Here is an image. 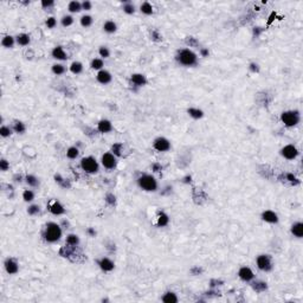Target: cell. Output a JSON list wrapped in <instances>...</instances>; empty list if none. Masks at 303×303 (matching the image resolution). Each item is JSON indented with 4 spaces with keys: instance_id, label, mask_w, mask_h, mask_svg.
I'll list each match as a JSON object with an SVG mask.
<instances>
[{
    "instance_id": "cell-1",
    "label": "cell",
    "mask_w": 303,
    "mask_h": 303,
    "mask_svg": "<svg viewBox=\"0 0 303 303\" xmlns=\"http://www.w3.org/2000/svg\"><path fill=\"white\" fill-rule=\"evenodd\" d=\"M61 236H62V230H61V227H59L57 224L49 223L48 226H46V230H45V235H44L45 239L48 240V241L53 243V241H57V240L59 239Z\"/></svg>"
},
{
    "instance_id": "cell-2",
    "label": "cell",
    "mask_w": 303,
    "mask_h": 303,
    "mask_svg": "<svg viewBox=\"0 0 303 303\" xmlns=\"http://www.w3.org/2000/svg\"><path fill=\"white\" fill-rule=\"evenodd\" d=\"M139 185L146 191H155L158 184L152 175H144L139 179Z\"/></svg>"
},
{
    "instance_id": "cell-3",
    "label": "cell",
    "mask_w": 303,
    "mask_h": 303,
    "mask_svg": "<svg viewBox=\"0 0 303 303\" xmlns=\"http://www.w3.org/2000/svg\"><path fill=\"white\" fill-rule=\"evenodd\" d=\"M179 61H180V63L184 64V65H188V66H191V65H194L195 62H197V56L190 51V50H182L181 52H180V55H179Z\"/></svg>"
},
{
    "instance_id": "cell-4",
    "label": "cell",
    "mask_w": 303,
    "mask_h": 303,
    "mask_svg": "<svg viewBox=\"0 0 303 303\" xmlns=\"http://www.w3.org/2000/svg\"><path fill=\"white\" fill-rule=\"evenodd\" d=\"M282 121L288 127L296 126L300 121V116L297 112H286L282 114Z\"/></svg>"
},
{
    "instance_id": "cell-5",
    "label": "cell",
    "mask_w": 303,
    "mask_h": 303,
    "mask_svg": "<svg viewBox=\"0 0 303 303\" xmlns=\"http://www.w3.org/2000/svg\"><path fill=\"white\" fill-rule=\"evenodd\" d=\"M80 166L88 173H95V172H97V169H98V165H97L96 160L94 158H91V156L83 158L82 161H80Z\"/></svg>"
},
{
    "instance_id": "cell-6",
    "label": "cell",
    "mask_w": 303,
    "mask_h": 303,
    "mask_svg": "<svg viewBox=\"0 0 303 303\" xmlns=\"http://www.w3.org/2000/svg\"><path fill=\"white\" fill-rule=\"evenodd\" d=\"M257 265L260 270H264V271H269L271 269V260H270V257L267 255H262L259 256L257 258Z\"/></svg>"
},
{
    "instance_id": "cell-7",
    "label": "cell",
    "mask_w": 303,
    "mask_h": 303,
    "mask_svg": "<svg viewBox=\"0 0 303 303\" xmlns=\"http://www.w3.org/2000/svg\"><path fill=\"white\" fill-rule=\"evenodd\" d=\"M297 154H298V152H297V149L294 147V146H291V144H289V146H286L283 149H282V155L288 160H292L295 159L296 156H297Z\"/></svg>"
},
{
    "instance_id": "cell-8",
    "label": "cell",
    "mask_w": 303,
    "mask_h": 303,
    "mask_svg": "<svg viewBox=\"0 0 303 303\" xmlns=\"http://www.w3.org/2000/svg\"><path fill=\"white\" fill-rule=\"evenodd\" d=\"M102 163L106 168L108 169H112L115 166H116V159L115 156L110 154V153H106L103 156H102Z\"/></svg>"
},
{
    "instance_id": "cell-9",
    "label": "cell",
    "mask_w": 303,
    "mask_h": 303,
    "mask_svg": "<svg viewBox=\"0 0 303 303\" xmlns=\"http://www.w3.org/2000/svg\"><path fill=\"white\" fill-rule=\"evenodd\" d=\"M169 147H171V144L168 142V140H166L163 137L156 139L155 142H154V148L156 150H159V152H166V150L169 149Z\"/></svg>"
},
{
    "instance_id": "cell-10",
    "label": "cell",
    "mask_w": 303,
    "mask_h": 303,
    "mask_svg": "<svg viewBox=\"0 0 303 303\" xmlns=\"http://www.w3.org/2000/svg\"><path fill=\"white\" fill-rule=\"evenodd\" d=\"M239 277L243 281H251L254 278V272L251 271V269L249 268H241L238 272Z\"/></svg>"
},
{
    "instance_id": "cell-11",
    "label": "cell",
    "mask_w": 303,
    "mask_h": 303,
    "mask_svg": "<svg viewBox=\"0 0 303 303\" xmlns=\"http://www.w3.org/2000/svg\"><path fill=\"white\" fill-rule=\"evenodd\" d=\"M97 80L99 83H102V84H107V83H109L112 80V75L108 71L102 70V71H99L97 74Z\"/></svg>"
},
{
    "instance_id": "cell-12",
    "label": "cell",
    "mask_w": 303,
    "mask_h": 303,
    "mask_svg": "<svg viewBox=\"0 0 303 303\" xmlns=\"http://www.w3.org/2000/svg\"><path fill=\"white\" fill-rule=\"evenodd\" d=\"M262 218H263L265 222H268V223H277V222H278L277 214H276L275 212H272V211H265V212H263Z\"/></svg>"
},
{
    "instance_id": "cell-13",
    "label": "cell",
    "mask_w": 303,
    "mask_h": 303,
    "mask_svg": "<svg viewBox=\"0 0 303 303\" xmlns=\"http://www.w3.org/2000/svg\"><path fill=\"white\" fill-rule=\"evenodd\" d=\"M98 264H99L101 269L104 270V271H112V269H114V263H112L110 259H108V258H102L98 262Z\"/></svg>"
},
{
    "instance_id": "cell-14",
    "label": "cell",
    "mask_w": 303,
    "mask_h": 303,
    "mask_svg": "<svg viewBox=\"0 0 303 303\" xmlns=\"http://www.w3.org/2000/svg\"><path fill=\"white\" fill-rule=\"evenodd\" d=\"M5 268H6V271L8 273H16L18 271V264L13 259H7L6 263H5Z\"/></svg>"
},
{
    "instance_id": "cell-15",
    "label": "cell",
    "mask_w": 303,
    "mask_h": 303,
    "mask_svg": "<svg viewBox=\"0 0 303 303\" xmlns=\"http://www.w3.org/2000/svg\"><path fill=\"white\" fill-rule=\"evenodd\" d=\"M52 56H53L55 58H57V59H61V61L66 59V55H65L64 50L61 48V46H57V48L53 49V51H52Z\"/></svg>"
},
{
    "instance_id": "cell-16",
    "label": "cell",
    "mask_w": 303,
    "mask_h": 303,
    "mask_svg": "<svg viewBox=\"0 0 303 303\" xmlns=\"http://www.w3.org/2000/svg\"><path fill=\"white\" fill-rule=\"evenodd\" d=\"M131 82H133L134 84H136V85H144V84L147 83L146 77H144V75H141V74H135V75H133V76H131Z\"/></svg>"
},
{
    "instance_id": "cell-17",
    "label": "cell",
    "mask_w": 303,
    "mask_h": 303,
    "mask_svg": "<svg viewBox=\"0 0 303 303\" xmlns=\"http://www.w3.org/2000/svg\"><path fill=\"white\" fill-rule=\"evenodd\" d=\"M98 130L101 133H108V131H110L112 130V123L109 121H107V120L101 121L98 123Z\"/></svg>"
},
{
    "instance_id": "cell-18",
    "label": "cell",
    "mask_w": 303,
    "mask_h": 303,
    "mask_svg": "<svg viewBox=\"0 0 303 303\" xmlns=\"http://www.w3.org/2000/svg\"><path fill=\"white\" fill-rule=\"evenodd\" d=\"M291 232L296 236V237H302L303 236V224L302 223H296L294 226H292V229H291Z\"/></svg>"
},
{
    "instance_id": "cell-19",
    "label": "cell",
    "mask_w": 303,
    "mask_h": 303,
    "mask_svg": "<svg viewBox=\"0 0 303 303\" xmlns=\"http://www.w3.org/2000/svg\"><path fill=\"white\" fill-rule=\"evenodd\" d=\"M162 301L165 303H176L178 302V297L173 292H167L163 297H162Z\"/></svg>"
},
{
    "instance_id": "cell-20",
    "label": "cell",
    "mask_w": 303,
    "mask_h": 303,
    "mask_svg": "<svg viewBox=\"0 0 303 303\" xmlns=\"http://www.w3.org/2000/svg\"><path fill=\"white\" fill-rule=\"evenodd\" d=\"M17 42H18V44L25 46V45H27L30 43V37L27 34H25V33H21V34H19L17 37Z\"/></svg>"
},
{
    "instance_id": "cell-21",
    "label": "cell",
    "mask_w": 303,
    "mask_h": 303,
    "mask_svg": "<svg viewBox=\"0 0 303 303\" xmlns=\"http://www.w3.org/2000/svg\"><path fill=\"white\" fill-rule=\"evenodd\" d=\"M50 211L53 213V214H62V213H64V208H63V206L59 204V203H55L51 207H50Z\"/></svg>"
},
{
    "instance_id": "cell-22",
    "label": "cell",
    "mask_w": 303,
    "mask_h": 303,
    "mask_svg": "<svg viewBox=\"0 0 303 303\" xmlns=\"http://www.w3.org/2000/svg\"><path fill=\"white\" fill-rule=\"evenodd\" d=\"M82 10V4H80L78 1H71L69 4V11L70 12H80Z\"/></svg>"
},
{
    "instance_id": "cell-23",
    "label": "cell",
    "mask_w": 303,
    "mask_h": 303,
    "mask_svg": "<svg viewBox=\"0 0 303 303\" xmlns=\"http://www.w3.org/2000/svg\"><path fill=\"white\" fill-rule=\"evenodd\" d=\"M70 70H71L72 74H80L82 70H83V66H82V64L80 62H74L70 66Z\"/></svg>"
},
{
    "instance_id": "cell-24",
    "label": "cell",
    "mask_w": 303,
    "mask_h": 303,
    "mask_svg": "<svg viewBox=\"0 0 303 303\" xmlns=\"http://www.w3.org/2000/svg\"><path fill=\"white\" fill-rule=\"evenodd\" d=\"M104 31L108 33H112L116 31V24L114 21H107L104 24Z\"/></svg>"
},
{
    "instance_id": "cell-25",
    "label": "cell",
    "mask_w": 303,
    "mask_h": 303,
    "mask_svg": "<svg viewBox=\"0 0 303 303\" xmlns=\"http://www.w3.org/2000/svg\"><path fill=\"white\" fill-rule=\"evenodd\" d=\"M13 43H14V39H13V37H11V36H6V37L2 39V45H4L5 48H12V46H13Z\"/></svg>"
},
{
    "instance_id": "cell-26",
    "label": "cell",
    "mask_w": 303,
    "mask_h": 303,
    "mask_svg": "<svg viewBox=\"0 0 303 303\" xmlns=\"http://www.w3.org/2000/svg\"><path fill=\"white\" fill-rule=\"evenodd\" d=\"M66 155H68V158H70V159H76V158L78 156V149H77L76 147H71V148L68 149Z\"/></svg>"
},
{
    "instance_id": "cell-27",
    "label": "cell",
    "mask_w": 303,
    "mask_h": 303,
    "mask_svg": "<svg viewBox=\"0 0 303 303\" xmlns=\"http://www.w3.org/2000/svg\"><path fill=\"white\" fill-rule=\"evenodd\" d=\"M141 11L144 12V14H152L153 13V7L149 2H144L141 5Z\"/></svg>"
},
{
    "instance_id": "cell-28",
    "label": "cell",
    "mask_w": 303,
    "mask_h": 303,
    "mask_svg": "<svg viewBox=\"0 0 303 303\" xmlns=\"http://www.w3.org/2000/svg\"><path fill=\"white\" fill-rule=\"evenodd\" d=\"M168 220H169L168 216L165 214V213H161L159 216V219H158V225L159 226H166L168 224Z\"/></svg>"
},
{
    "instance_id": "cell-29",
    "label": "cell",
    "mask_w": 303,
    "mask_h": 303,
    "mask_svg": "<svg viewBox=\"0 0 303 303\" xmlns=\"http://www.w3.org/2000/svg\"><path fill=\"white\" fill-rule=\"evenodd\" d=\"M80 24H82V26L88 27V26H90L93 24V18L90 16H83L80 18Z\"/></svg>"
},
{
    "instance_id": "cell-30",
    "label": "cell",
    "mask_w": 303,
    "mask_h": 303,
    "mask_svg": "<svg viewBox=\"0 0 303 303\" xmlns=\"http://www.w3.org/2000/svg\"><path fill=\"white\" fill-rule=\"evenodd\" d=\"M52 71L56 75H62V74H64V71H65V68H64L63 65H61V64H55L52 66Z\"/></svg>"
},
{
    "instance_id": "cell-31",
    "label": "cell",
    "mask_w": 303,
    "mask_h": 303,
    "mask_svg": "<svg viewBox=\"0 0 303 303\" xmlns=\"http://www.w3.org/2000/svg\"><path fill=\"white\" fill-rule=\"evenodd\" d=\"M188 114L191 115L192 117H194V118H200V117H203V112L201 110H199V109H188Z\"/></svg>"
},
{
    "instance_id": "cell-32",
    "label": "cell",
    "mask_w": 303,
    "mask_h": 303,
    "mask_svg": "<svg viewBox=\"0 0 303 303\" xmlns=\"http://www.w3.org/2000/svg\"><path fill=\"white\" fill-rule=\"evenodd\" d=\"M78 237L77 236H75V235H70V236H68V239H66V243L69 244V245H77L78 244Z\"/></svg>"
},
{
    "instance_id": "cell-33",
    "label": "cell",
    "mask_w": 303,
    "mask_h": 303,
    "mask_svg": "<svg viewBox=\"0 0 303 303\" xmlns=\"http://www.w3.org/2000/svg\"><path fill=\"white\" fill-rule=\"evenodd\" d=\"M23 198H24V200L25 201H32L33 200V198H34V194H33V192L32 191H25L24 192V194H23Z\"/></svg>"
},
{
    "instance_id": "cell-34",
    "label": "cell",
    "mask_w": 303,
    "mask_h": 303,
    "mask_svg": "<svg viewBox=\"0 0 303 303\" xmlns=\"http://www.w3.org/2000/svg\"><path fill=\"white\" fill-rule=\"evenodd\" d=\"M72 23H74V18H72L71 16H66L62 19V24H63V26H70Z\"/></svg>"
},
{
    "instance_id": "cell-35",
    "label": "cell",
    "mask_w": 303,
    "mask_h": 303,
    "mask_svg": "<svg viewBox=\"0 0 303 303\" xmlns=\"http://www.w3.org/2000/svg\"><path fill=\"white\" fill-rule=\"evenodd\" d=\"M26 181H27V184L29 185H31V186H37L38 185V180H37V178L33 175H27L26 176Z\"/></svg>"
},
{
    "instance_id": "cell-36",
    "label": "cell",
    "mask_w": 303,
    "mask_h": 303,
    "mask_svg": "<svg viewBox=\"0 0 303 303\" xmlns=\"http://www.w3.org/2000/svg\"><path fill=\"white\" fill-rule=\"evenodd\" d=\"M254 289L257 291H263L267 289V284L263 282H258V283H254Z\"/></svg>"
},
{
    "instance_id": "cell-37",
    "label": "cell",
    "mask_w": 303,
    "mask_h": 303,
    "mask_svg": "<svg viewBox=\"0 0 303 303\" xmlns=\"http://www.w3.org/2000/svg\"><path fill=\"white\" fill-rule=\"evenodd\" d=\"M123 11H125L126 13H128V14H133L134 11H135V8H134V6H133L131 4H127V5H125Z\"/></svg>"
},
{
    "instance_id": "cell-38",
    "label": "cell",
    "mask_w": 303,
    "mask_h": 303,
    "mask_svg": "<svg viewBox=\"0 0 303 303\" xmlns=\"http://www.w3.org/2000/svg\"><path fill=\"white\" fill-rule=\"evenodd\" d=\"M14 130H16V133H24L25 131V126L21 122H17L14 125Z\"/></svg>"
},
{
    "instance_id": "cell-39",
    "label": "cell",
    "mask_w": 303,
    "mask_h": 303,
    "mask_svg": "<svg viewBox=\"0 0 303 303\" xmlns=\"http://www.w3.org/2000/svg\"><path fill=\"white\" fill-rule=\"evenodd\" d=\"M91 66H93V69H101L103 66V62L101 59H94L91 62Z\"/></svg>"
},
{
    "instance_id": "cell-40",
    "label": "cell",
    "mask_w": 303,
    "mask_h": 303,
    "mask_svg": "<svg viewBox=\"0 0 303 303\" xmlns=\"http://www.w3.org/2000/svg\"><path fill=\"white\" fill-rule=\"evenodd\" d=\"M56 24H57V21H56V19H55L53 17L49 18L48 20H46V25H48L49 29H53V27L56 26Z\"/></svg>"
},
{
    "instance_id": "cell-41",
    "label": "cell",
    "mask_w": 303,
    "mask_h": 303,
    "mask_svg": "<svg viewBox=\"0 0 303 303\" xmlns=\"http://www.w3.org/2000/svg\"><path fill=\"white\" fill-rule=\"evenodd\" d=\"M0 134H1V136L6 137V136H8L11 134V129L7 127H1L0 128Z\"/></svg>"
},
{
    "instance_id": "cell-42",
    "label": "cell",
    "mask_w": 303,
    "mask_h": 303,
    "mask_svg": "<svg viewBox=\"0 0 303 303\" xmlns=\"http://www.w3.org/2000/svg\"><path fill=\"white\" fill-rule=\"evenodd\" d=\"M39 212V207L37 206V205H32L29 207V214H31V216H34V214H37Z\"/></svg>"
},
{
    "instance_id": "cell-43",
    "label": "cell",
    "mask_w": 303,
    "mask_h": 303,
    "mask_svg": "<svg viewBox=\"0 0 303 303\" xmlns=\"http://www.w3.org/2000/svg\"><path fill=\"white\" fill-rule=\"evenodd\" d=\"M99 55H101V57L107 58V57H109V50L107 48H101L99 49Z\"/></svg>"
},
{
    "instance_id": "cell-44",
    "label": "cell",
    "mask_w": 303,
    "mask_h": 303,
    "mask_svg": "<svg viewBox=\"0 0 303 303\" xmlns=\"http://www.w3.org/2000/svg\"><path fill=\"white\" fill-rule=\"evenodd\" d=\"M8 167H10V165H8V162L6 160H1L0 161V168H1V171H7Z\"/></svg>"
},
{
    "instance_id": "cell-45",
    "label": "cell",
    "mask_w": 303,
    "mask_h": 303,
    "mask_svg": "<svg viewBox=\"0 0 303 303\" xmlns=\"http://www.w3.org/2000/svg\"><path fill=\"white\" fill-rule=\"evenodd\" d=\"M82 8H83V10H87V11L91 10V2H90V1H84V2L82 4Z\"/></svg>"
},
{
    "instance_id": "cell-46",
    "label": "cell",
    "mask_w": 303,
    "mask_h": 303,
    "mask_svg": "<svg viewBox=\"0 0 303 303\" xmlns=\"http://www.w3.org/2000/svg\"><path fill=\"white\" fill-rule=\"evenodd\" d=\"M121 147H122V144H114V146H112V150H114V153H115L116 155H120V154H121V153H120V148H121Z\"/></svg>"
},
{
    "instance_id": "cell-47",
    "label": "cell",
    "mask_w": 303,
    "mask_h": 303,
    "mask_svg": "<svg viewBox=\"0 0 303 303\" xmlns=\"http://www.w3.org/2000/svg\"><path fill=\"white\" fill-rule=\"evenodd\" d=\"M107 201L112 205V204L115 203V197H114L112 194H108V195H107Z\"/></svg>"
},
{
    "instance_id": "cell-48",
    "label": "cell",
    "mask_w": 303,
    "mask_h": 303,
    "mask_svg": "<svg viewBox=\"0 0 303 303\" xmlns=\"http://www.w3.org/2000/svg\"><path fill=\"white\" fill-rule=\"evenodd\" d=\"M42 5H43V7H48V6L53 5V1H52V0H50V1H43Z\"/></svg>"
},
{
    "instance_id": "cell-49",
    "label": "cell",
    "mask_w": 303,
    "mask_h": 303,
    "mask_svg": "<svg viewBox=\"0 0 303 303\" xmlns=\"http://www.w3.org/2000/svg\"><path fill=\"white\" fill-rule=\"evenodd\" d=\"M201 55H203L204 57H206V56L208 55V50H206V49H203V50H201Z\"/></svg>"
},
{
    "instance_id": "cell-50",
    "label": "cell",
    "mask_w": 303,
    "mask_h": 303,
    "mask_svg": "<svg viewBox=\"0 0 303 303\" xmlns=\"http://www.w3.org/2000/svg\"><path fill=\"white\" fill-rule=\"evenodd\" d=\"M258 65L257 64H251V70L252 71H258V68H257Z\"/></svg>"
},
{
    "instance_id": "cell-51",
    "label": "cell",
    "mask_w": 303,
    "mask_h": 303,
    "mask_svg": "<svg viewBox=\"0 0 303 303\" xmlns=\"http://www.w3.org/2000/svg\"><path fill=\"white\" fill-rule=\"evenodd\" d=\"M287 176H288V179H289L290 181H295V180H296V178L292 175V174H288Z\"/></svg>"
},
{
    "instance_id": "cell-52",
    "label": "cell",
    "mask_w": 303,
    "mask_h": 303,
    "mask_svg": "<svg viewBox=\"0 0 303 303\" xmlns=\"http://www.w3.org/2000/svg\"><path fill=\"white\" fill-rule=\"evenodd\" d=\"M153 168H154V171H155V172H159V169L161 168V167H160L159 165H154V167H153Z\"/></svg>"
},
{
    "instance_id": "cell-53",
    "label": "cell",
    "mask_w": 303,
    "mask_h": 303,
    "mask_svg": "<svg viewBox=\"0 0 303 303\" xmlns=\"http://www.w3.org/2000/svg\"><path fill=\"white\" fill-rule=\"evenodd\" d=\"M88 232H89L91 236H95V231H94L93 229H89V230H88Z\"/></svg>"
},
{
    "instance_id": "cell-54",
    "label": "cell",
    "mask_w": 303,
    "mask_h": 303,
    "mask_svg": "<svg viewBox=\"0 0 303 303\" xmlns=\"http://www.w3.org/2000/svg\"><path fill=\"white\" fill-rule=\"evenodd\" d=\"M188 179H191V176H186L185 178V182H188Z\"/></svg>"
}]
</instances>
